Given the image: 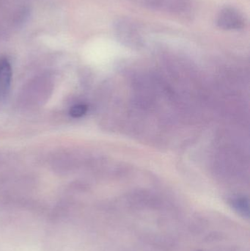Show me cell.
Masks as SVG:
<instances>
[{"mask_svg": "<svg viewBox=\"0 0 250 251\" xmlns=\"http://www.w3.org/2000/svg\"><path fill=\"white\" fill-rule=\"evenodd\" d=\"M217 24L225 30H240L245 27V19L235 7H225L219 12Z\"/></svg>", "mask_w": 250, "mask_h": 251, "instance_id": "3957f363", "label": "cell"}, {"mask_svg": "<svg viewBox=\"0 0 250 251\" xmlns=\"http://www.w3.org/2000/svg\"><path fill=\"white\" fill-rule=\"evenodd\" d=\"M232 206L243 216L249 217V203L245 198H237L232 201Z\"/></svg>", "mask_w": 250, "mask_h": 251, "instance_id": "5b68a950", "label": "cell"}, {"mask_svg": "<svg viewBox=\"0 0 250 251\" xmlns=\"http://www.w3.org/2000/svg\"><path fill=\"white\" fill-rule=\"evenodd\" d=\"M137 5L166 13H181L189 7L188 0H131Z\"/></svg>", "mask_w": 250, "mask_h": 251, "instance_id": "7a4b0ae2", "label": "cell"}, {"mask_svg": "<svg viewBox=\"0 0 250 251\" xmlns=\"http://www.w3.org/2000/svg\"><path fill=\"white\" fill-rule=\"evenodd\" d=\"M114 32L120 41L126 44L136 45L141 41L139 26L128 18H121L114 22Z\"/></svg>", "mask_w": 250, "mask_h": 251, "instance_id": "6da1fadb", "label": "cell"}, {"mask_svg": "<svg viewBox=\"0 0 250 251\" xmlns=\"http://www.w3.org/2000/svg\"><path fill=\"white\" fill-rule=\"evenodd\" d=\"M87 110H88V107L85 104H76L70 108V116L73 118L78 119V118H81L85 116V113H87Z\"/></svg>", "mask_w": 250, "mask_h": 251, "instance_id": "8992f818", "label": "cell"}, {"mask_svg": "<svg viewBox=\"0 0 250 251\" xmlns=\"http://www.w3.org/2000/svg\"><path fill=\"white\" fill-rule=\"evenodd\" d=\"M12 69L7 60H0V97L8 94L11 85Z\"/></svg>", "mask_w": 250, "mask_h": 251, "instance_id": "277c9868", "label": "cell"}]
</instances>
